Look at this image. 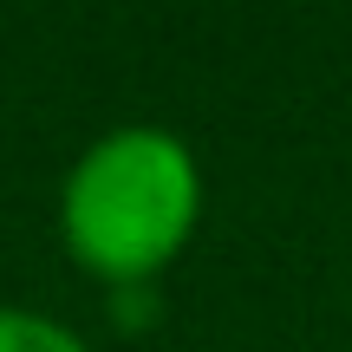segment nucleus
I'll list each match as a JSON object with an SVG mask.
<instances>
[{
	"label": "nucleus",
	"mask_w": 352,
	"mask_h": 352,
	"mask_svg": "<svg viewBox=\"0 0 352 352\" xmlns=\"http://www.w3.org/2000/svg\"><path fill=\"white\" fill-rule=\"evenodd\" d=\"M0 352H98V346L39 307H0Z\"/></svg>",
	"instance_id": "nucleus-2"
},
{
	"label": "nucleus",
	"mask_w": 352,
	"mask_h": 352,
	"mask_svg": "<svg viewBox=\"0 0 352 352\" xmlns=\"http://www.w3.org/2000/svg\"><path fill=\"white\" fill-rule=\"evenodd\" d=\"M202 164L164 124L98 131L59 176V241L104 294L157 287L202 228Z\"/></svg>",
	"instance_id": "nucleus-1"
}]
</instances>
